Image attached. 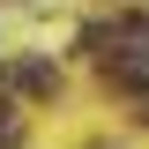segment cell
I'll return each instance as SVG.
<instances>
[]
</instances>
